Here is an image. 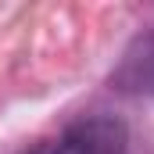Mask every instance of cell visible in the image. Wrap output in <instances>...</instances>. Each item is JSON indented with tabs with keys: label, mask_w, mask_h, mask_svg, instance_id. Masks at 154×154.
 Masks as SVG:
<instances>
[{
	"label": "cell",
	"mask_w": 154,
	"mask_h": 154,
	"mask_svg": "<svg viewBox=\"0 0 154 154\" xmlns=\"http://www.w3.org/2000/svg\"><path fill=\"white\" fill-rule=\"evenodd\" d=\"M129 129L115 115H82L57 133V140L43 143L36 154H125Z\"/></svg>",
	"instance_id": "1"
},
{
	"label": "cell",
	"mask_w": 154,
	"mask_h": 154,
	"mask_svg": "<svg viewBox=\"0 0 154 154\" xmlns=\"http://www.w3.org/2000/svg\"><path fill=\"white\" fill-rule=\"evenodd\" d=\"M115 86L122 93H140V97H154V32L140 36L118 61L115 68Z\"/></svg>",
	"instance_id": "2"
}]
</instances>
